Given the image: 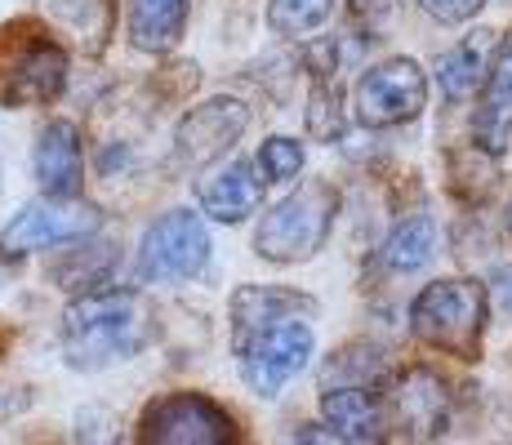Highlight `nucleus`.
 Instances as JSON below:
<instances>
[{"label":"nucleus","instance_id":"nucleus-1","mask_svg":"<svg viewBox=\"0 0 512 445\" xmlns=\"http://www.w3.org/2000/svg\"><path fill=\"white\" fill-rule=\"evenodd\" d=\"M312 303L290 290L245 285L232 299L236 356H241L245 383L263 397H277L285 383L308 365L312 356Z\"/></svg>","mask_w":512,"mask_h":445},{"label":"nucleus","instance_id":"nucleus-2","mask_svg":"<svg viewBox=\"0 0 512 445\" xmlns=\"http://www.w3.org/2000/svg\"><path fill=\"white\" fill-rule=\"evenodd\" d=\"M147 339H152V312L143 308V299L121 290L81 299L63 316V348L81 370L134 356L147 348Z\"/></svg>","mask_w":512,"mask_h":445},{"label":"nucleus","instance_id":"nucleus-3","mask_svg":"<svg viewBox=\"0 0 512 445\" xmlns=\"http://www.w3.org/2000/svg\"><path fill=\"white\" fill-rule=\"evenodd\" d=\"M67 85V49L36 23H9L0 32V103H54Z\"/></svg>","mask_w":512,"mask_h":445},{"label":"nucleus","instance_id":"nucleus-4","mask_svg":"<svg viewBox=\"0 0 512 445\" xmlns=\"http://www.w3.org/2000/svg\"><path fill=\"white\" fill-rule=\"evenodd\" d=\"M410 325L428 348L472 361L486 330V290L477 281H437L415 299Z\"/></svg>","mask_w":512,"mask_h":445},{"label":"nucleus","instance_id":"nucleus-5","mask_svg":"<svg viewBox=\"0 0 512 445\" xmlns=\"http://www.w3.org/2000/svg\"><path fill=\"white\" fill-rule=\"evenodd\" d=\"M334 210H339V196L326 183H308L294 196H285L277 210L259 223L254 245H259L263 259L272 263H303L326 245Z\"/></svg>","mask_w":512,"mask_h":445},{"label":"nucleus","instance_id":"nucleus-6","mask_svg":"<svg viewBox=\"0 0 512 445\" xmlns=\"http://www.w3.org/2000/svg\"><path fill=\"white\" fill-rule=\"evenodd\" d=\"M139 441L147 445H228L236 441V423L223 405L196 392H174L147 405L139 423Z\"/></svg>","mask_w":512,"mask_h":445},{"label":"nucleus","instance_id":"nucleus-7","mask_svg":"<svg viewBox=\"0 0 512 445\" xmlns=\"http://www.w3.org/2000/svg\"><path fill=\"white\" fill-rule=\"evenodd\" d=\"M210 259V236L192 210H174L139 245V281H187Z\"/></svg>","mask_w":512,"mask_h":445},{"label":"nucleus","instance_id":"nucleus-8","mask_svg":"<svg viewBox=\"0 0 512 445\" xmlns=\"http://www.w3.org/2000/svg\"><path fill=\"white\" fill-rule=\"evenodd\" d=\"M423 103H428V81H423L419 63H410V58H388V63L361 76L357 85V121L370 125V130L415 121Z\"/></svg>","mask_w":512,"mask_h":445},{"label":"nucleus","instance_id":"nucleus-9","mask_svg":"<svg viewBox=\"0 0 512 445\" xmlns=\"http://www.w3.org/2000/svg\"><path fill=\"white\" fill-rule=\"evenodd\" d=\"M98 227V214L85 205H27L14 223L0 232V259L14 263L32 250H49L63 241H81Z\"/></svg>","mask_w":512,"mask_h":445},{"label":"nucleus","instance_id":"nucleus-10","mask_svg":"<svg viewBox=\"0 0 512 445\" xmlns=\"http://www.w3.org/2000/svg\"><path fill=\"white\" fill-rule=\"evenodd\" d=\"M388 423L397 428V437H410V441L441 437L450 423L446 383L428 370H406L388 392Z\"/></svg>","mask_w":512,"mask_h":445},{"label":"nucleus","instance_id":"nucleus-11","mask_svg":"<svg viewBox=\"0 0 512 445\" xmlns=\"http://www.w3.org/2000/svg\"><path fill=\"white\" fill-rule=\"evenodd\" d=\"M245 125H250V116L236 98H210L179 125V156L187 165H210L245 134Z\"/></svg>","mask_w":512,"mask_h":445},{"label":"nucleus","instance_id":"nucleus-12","mask_svg":"<svg viewBox=\"0 0 512 445\" xmlns=\"http://www.w3.org/2000/svg\"><path fill=\"white\" fill-rule=\"evenodd\" d=\"M81 134L76 125L67 121H54L45 125L41 143H36V178H41L45 196L54 201H72L81 192Z\"/></svg>","mask_w":512,"mask_h":445},{"label":"nucleus","instance_id":"nucleus-13","mask_svg":"<svg viewBox=\"0 0 512 445\" xmlns=\"http://www.w3.org/2000/svg\"><path fill=\"white\" fill-rule=\"evenodd\" d=\"M512 138V36H504L490 58L486 103L477 112V143L486 152H504Z\"/></svg>","mask_w":512,"mask_h":445},{"label":"nucleus","instance_id":"nucleus-14","mask_svg":"<svg viewBox=\"0 0 512 445\" xmlns=\"http://www.w3.org/2000/svg\"><path fill=\"white\" fill-rule=\"evenodd\" d=\"M263 201V178H254L250 161H232L223 174H214L210 183H201V205L210 219L236 223L245 214H254Z\"/></svg>","mask_w":512,"mask_h":445},{"label":"nucleus","instance_id":"nucleus-15","mask_svg":"<svg viewBox=\"0 0 512 445\" xmlns=\"http://www.w3.org/2000/svg\"><path fill=\"white\" fill-rule=\"evenodd\" d=\"M321 414L339 441H379L383 437V405L366 388H334L321 401Z\"/></svg>","mask_w":512,"mask_h":445},{"label":"nucleus","instance_id":"nucleus-16","mask_svg":"<svg viewBox=\"0 0 512 445\" xmlns=\"http://www.w3.org/2000/svg\"><path fill=\"white\" fill-rule=\"evenodd\" d=\"M187 23V0H130V41L147 54L179 45Z\"/></svg>","mask_w":512,"mask_h":445},{"label":"nucleus","instance_id":"nucleus-17","mask_svg":"<svg viewBox=\"0 0 512 445\" xmlns=\"http://www.w3.org/2000/svg\"><path fill=\"white\" fill-rule=\"evenodd\" d=\"M41 9L90 54L103 49L107 32H112V0H41Z\"/></svg>","mask_w":512,"mask_h":445},{"label":"nucleus","instance_id":"nucleus-18","mask_svg":"<svg viewBox=\"0 0 512 445\" xmlns=\"http://www.w3.org/2000/svg\"><path fill=\"white\" fill-rule=\"evenodd\" d=\"M432 241H437L432 219L428 214H415V219L392 227V236L383 241V263H388L392 272H415V267L432 259Z\"/></svg>","mask_w":512,"mask_h":445},{"label":"nucleus","instance_id":"nucleus-19","mask_svg":"<svg viewBox=\"0 0 512 445\" xmlns=\"http://www.w3.org/2000/svg\"><path fill=\"white\" fill-rule=\"evenodd\" d=\"M486 76H490V67H486V45H481V41L455 45V49H450V54L437 63V81H441V89H446V98H468V94H477Z\"/></svg>","mask_w":512,"mask_h":445},{"label":"nucleus","instance_id":"nucleus-20","mask_svg":"<svg viewBox=\"0 0 512 445\" xmlns=\"http://www.w3.org/2000/svg\"><path fill=\"white\" fill-rule=\"evenodd\" d=\"M330 9H334V0H272L268 18H272V27H277V32L303 36V32H312V27L326 23Z\"/></svg>","mask_w":512,"mask_h":445},{"label":"nucleus","instance_id":"nucleus-21","mask_svg":"<svg viewBox=\"0 0 512 445\" xmlns=\"http://www.w3.org/2000/svg\"><path fill=\"white\" fill-rule=\"evenodd\" d=\"M259 165H263V174L268 178H294L303 170V147L294 143V138H268L263 143V152H259Z\"/></svg>","mask_w":512,"mask_h":445},{"label":"nucleus","instance_id":"nucleus-22","mask_svg":"<svg viewBox=\"0 0 512 445\" xmlns=\"http://www.w3.org/2000/svg\"><path fill=\"white\" fill-rule=\"evenodd\" d=\"M486 0H419V9L437 23H468L472 14H481Z\"/></svg>","mask_w":512,"mask_h":445},{"label":"nucleus","instance_id":"nucleus-23","mask_svg":"<svg viewBox=\"0 0 512 445\" xmlns=\"http://www.w3.org/2000/svg\"><path fill=\"white\" fill-rule=\"evenodd\" d=\"M392 9H397V0H352V18H357L366 32H374V27L388 23Z\"/></svg>","mask_w":512,"mask_h":445},{"label":"nucleus","instance_id":"nucleus-24","mask_svg":"<svg viewBox=\"0 0 512 445\" xmlns=\"http://www.w3.org/2000/svg\"><path fill=\"white\" fill-rule=\"evenodd\" d=\"M504 281H508V308H512V272H504Z\"/></svg>","mask_w":512,"mask_h":445}]
</instances>
